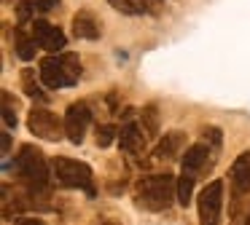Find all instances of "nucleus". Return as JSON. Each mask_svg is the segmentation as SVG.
I'll return each instance as SVG.
<instances>
[{"instance_id":"obj_16","label":"nucleus","mask_w":250,"mask_h":225,"mask_svg":"<svg viewBox=\"0 0 250 225\" xmlns=\"http://www.w3.org/2000/svg\"><path fill=\"white\" fill-rule=\"evenodd\" d=\"M194 182H196V180H191V177H186V174L178 177V204H180V206H188V204H191Z\"/></svg>"},{"instance_id":"obj_9","label":"nucleus","mask_w":250,"mask_h":225,"mask_svg":"<svg viewBox=\"0 0 250 225\" xmlns=\"http://www.w3.org/2000/svg\"><path fill=\"white\" fill-rule=\"evenodd\" d=\"M33 38H35V43H38L41 48H46V51H57V54H60L62 48L67 46L65 32H62L57 24H49V21H43V19H35L33 21Z\"/></svg>"},{"instance_id":"obj_8","label":"nucleus","mask_w":250,"mask_h":225,"mask_svg":"<svg viewBox=\"0 0 250 225\" xmlns=\"http://www.w3.org/2000/svg\"><path fill=\"white\" fill-rule=\"evenodd\" d=\"M248 193H250V153H239L237 161L231 164V198H234L231 214H237L239 204Z\"/></svg>"},{"instance_id":"obj_11","label":"nucleus","mask_w":250,"mask_h":225,"mask_svg":"<svg viewBox=\"0 0 250 225\" xmlns=\"http://www.w3.org/2000/svg\"><path fill=\"white\" fill-rule=\"evenodd\" d=\"M119 145L124 153L129 155H143L146 153V134L140 131V126H135L132 121H126L119 129Z\"/></svg>"},{"instance_id":"obj_27","label":"nucleus","mask_w":250,"mask_h":225,"mask_svg":"<svg viewBox=\"0 0 250 225\" xmlns=\"http://www.w3.org/2000/svg\"><path fill=\"white\" fill-rule=\"evenodd\" d=\"M242 225H250V214H248V220H245V223Z\"/></svg>"},{"instance_id":"obj_22","label":"nucleus","mask_w":250,"mask_h":225,"mask_svg":"<svg viewBox=\"0 0 250 225\" xmlns=\"http://www.w3.org/2000/svg\"><path fill=\"white\" fill-rule=\"evenodd\" d=\"M205 142H207V145H212V148H218V145H221V131H218L215 126L205 129Z\"/></svg>"},{"instance_id":"obj_24","label":"nucleus","mask_w":250,"mask_h":225,"mask_svg":"<svg viewBox=\"0 0 250 225\" xmlns=\"http://www.w3.org/2000/svg\"><path fill=\"white\" fill-rule=\"evenodd\" d=\"M17 225H46L43 220H38V217H24V220H19Z\"/></svg>"},{"instance_id":"obj_15","label":"nucleus","mask_w":250,"mask_h":225,"mask_svg":"<svg viewBox=\"0 0 250 225\" xmlns=\"http://www.w3.org/2000/svg\"><path fill=\"white\" fill-rule=\"evenodd\" d=\"M143 131L148 134V137H156L159 134V115H156V107L153 105H148V107H143Z\"/></svg>"},{"instance_id":"obj_14","label":"nucleus","mask_w":250,"mask_h":225,"mask_svg":"<svg viewBox=\"0 0 250 225\" xmlns=\"http://www.w3.org/2000/svg\"><path fill=\"white\" fill-rule=\"evenodd\" d=\"M35 48H38V43H35V38H33V35L17 32V56H19V59L30 62V59L35 56Z\"/></svg>"},{"instance_id":"obj_25","label":"nucleus","mask_w":250,"mask_h":225,"mask_svg":"<svg viewBox=\"0 0 250 225\" xmlns=\"http://www.w3.org/2000/svg\"><path fill=\"white\" fill-rule=\"evenodd\" d=\"M11 153V137H8V131H3V155Z\"/></svg>"},{"instance_id":"obj_4","label":"nucleus","mask_w":250,"mask_h":225,"mask_svg":"<svg viewBox=\"0 0 250 225\" xmlns=\"http://www.w3.org/2000/svg\"><path fill=\"white\" fill-rule=\"evenodd\" d=\"M51 171H54L57 182L65 188H78V190H83L89 198L97 196V188H94V180H92V169H89V164H83V161H73V158H54L51 161Z\"/></svg>"},{"instance_id":"obj_10","label":"nucleus","mask_w":250,"mask_h":225,"mask_svg":"<svg viewBox=\"0 0 250 225\" xmlns=\"http://www.w3.org/2000/svg\"><path fill=\"white\" fill-rule=\"evenodd\" d=\"M210 153H212V148L207 142L191 145V148L183 153V158H180V174L196 180V177L207 169V155H210Z\"/></svg>"},{"instance_id":"obj_2","label":"nucleus","mask_w":250,"mask_h":225,"mask_svg":"<svg viewBox=\"0 0 250 225\" xmlns=\"http://www.w3.org/2000/svg\"><path fill=\"white\" fill-rule=\"evenodd\" d=\"M81 78V59L76 54H60L46 56L41 62V80L46 89H67Z\"/></svg>"},{"instance_id":"obj_3","label":"nucleus","mask_w":250,"mask_h":225,"mask_svg":"<svg viewBox=\"0 0 250 225\" xmlns=\"http://www.w3.org/2000/svg\"><path fill=\"white\" fill-rule=\"evenodd\" d=\"M14 169H17V174L22 177L24 185L33 193L43 190V188L49 185V166H46V158L38 148H33V145H22V148H19L17 158H14Z\"/></svg>"},{"instance_id":"obj_19","label":"nucleus","mask_w":250,"mask_h":225,"mask_svg":"<svg viewBox=\"0 0 250 225\" xmlns=\"http://www.w3.org/2000/svg\"><path fill=\"white\" fill-rule=\"evenodd\" d=\"M3 123H6V129L17 126V115H14V110H11V96L8 94H3Z\"/></svg>"},{"instance_id":"obj_12","label":"nucleus","mask_w":250,"mask_h":225,"mask_svg":"<svg viewBox=\"0 0 250 225\" xmlns=\"http://www.w3.org/2000/svg\"><path fill=\"white\" fill-rule=\"evenodd\" d=\"M103 27H100V19L92 14V11H78L73 16V35L81 38V40H97Z\"/></svg>"},{"instance_id":"obj_21","label":"nucleus","mask_w":250,"mask_h":225,"mask_svg":"<svg viewBox=\"0 0 250 225\" xmlns=\"http://www.w3.org/2000/svg\"><path fill=\"white\" fill-rule=\"evenodd\" d=\"M30 5L35 11H41V14H49V11H54L60 5V0H30Z\"/></svg>"},{"instance_id":"obj_6","label":"nucleus","mask_w":250,"mask_h":225,"mask_svg":"<svg viewBox=\"0 0 250 225\" xmlns=\"http://www.w3.org/2000/svg\"><path fill=\"white\" fill-rule=\"evenodd\" d=\"M223 206V182L212 180L199 190V225H218Z\"/></svg>"},{"instance_id":"obj_5","label":"nucleus","mask_w":250,"mask_h":225,"mask_svg":"<svg viewBox=\"0 0 250 225\" xmlns=\"http://www.w3.org/2000/svg\"><path fill=\"white\" fill-rule=\"evenodd\" d=\"M27 129L35 137L46 139V142H57V139H62V134H65V121H60L51 110H46V107L38 105V107H33L30 115H27Z\"/></svg>"},{"instance_id":"obj_17","label":"nucleus","mask_w":250,"mask_h":225,"mask_svg":"<svg viewBox=\"0 0 250 225\" xmlns=\"http://www.w3.org/2000/svg\"><path fill=\"white\" fill-rule=\"evenodd\" d=\"M22 89H24V94L33 96V99H41V102L46 99V94L38 89V83H35V78H33V70H24L22 73Z\"/></svg>"},{"instance_id":"obj_26","label":"nucleus","mask_w":250,"mask_h":225,"mask_svg":"<svg viewBox=\"0 0 250 225\" xmlns=\"http://www.w3.org/2000/svg\"><path fill=\"white\" fill-rule=\"evenodd\" d=\"M103 225H116V223H110V220H105V223Z\"/></svg>"},{"instance_id":"obj_7","label":"nucleus","mask_w":250,"mask_h":225,"mask_svg":"<svg viewBox=\"0 0 250 225\" xmlns=\"http://www.w3.org/2000/svg\"><path fill=\"white\" fill-rule=\"evenodd\" d=\"M89 121H92V112H89L86 102H73L65 112V137L73 145H81L83 137H86Z\"/></svg>"},{"instance_id":"obj_13","label":"nucleus","mask_w":250,"mask_h":225,"mask_svg":"<svg viewBox=\"0 0 250 225\" xmlns=\"http://www.w3.org/2000/svg\"><path fill=\"white\" fill-rule=\"evenodd\" d=\"M186 134L183 131H169L164 134V139L156 145V158H175L178 153H183Z\"/></svg>"},{"instance_id":"obj_23","label":"nucleus","mask_w":250,"mask_h":225,"mask_svg":"<svg viewBox=\"0 0 250 225\" xmlns=\"http://www.w3.org/2000/svg\"><path fill=\"white\" fill-rule=\"evenodd\" d=\"M143 8L146 11H159L162 8V0H143Z\"/></svg>"},{"instance_id":"obj_1","label":"nucleus","mask_w":250,"mask_h":225,"mask_svg":"<svg viewBox=\"0 0 250 225\" xmlns=\"http://www.w3.org/2000/svg\"><path fill=\"white\" fill-rule=\"evenodd\" d=\"M178 198V182L172 174H151L137 182V204L151 212H162Z\"/></svg>"},{"instance_id":"obj_18","label":"nucleus","mask_w":250,"mask_h":225,"mask_svg":"<svg viewBox=\"0 0 250 225\" xmlns=\"http://www.w3.org/2000/svg\"><path fill=\"white\" fill-rule=\"evenodd\" d=\"M110 5H113L116 11H121V14H129V16H137L143 14V0H108Z\"/></svg>"},{"instance_id":"obj_20","label":"nucleus","mask_w":250,"mask_h":225,"mask_svg":"<svg viewBox=\"0 0 250 225\" xmlns=\"http://www.w3.org/2000/svg\"><path fill=\"white\" fill-rule=\"evenodd\" d=\"M113 137H116V129L108 126V123L97 129V145H100V148H108V145L113 142Z\"/></svg>"}]
</instances>
